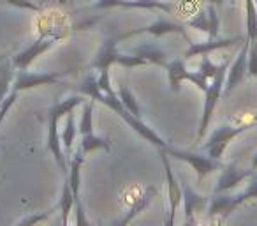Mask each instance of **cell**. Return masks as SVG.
<instances>
[{
	"instance_id": "obj_1",
	"label": "cell",
	"mask_w": 257,
	"mask_h": 226,
	"mask_svg": "<svg viewBox=\"0 0 257 226\" xmlns=\"http://www.w3.org/2000/svg\"><path fill=\"white\" fill-rule=\"evenodd\" d=\"M86 154L78 148L76 152H72V156L69 158V184H71L72 189V196H74V214H76V226H90L88 219H86L85 208H83V201H81V194H79V189H81V168L83 163H85Z\"/></svg>"
},
{
	"instance_id": "obj_2",
	"label": "cell",
	"mask_w": 257,
	"mask_h": 226,
	"mask_svg": "<svg viewBox=\"0 0 257 226\" xmlns=\"http://www.w3.org/2000/svg\"><path fill=\"white\" fill-rule=\"evenodd\" d=\"M161 159H162V165H164L166 186H168V207H166L164 226H175L176 212L180 208V203L183 201V191H182V184L178 182V179H176V175L171 170L168 154L162 148H161Z\"/></svg>"
},
{
	"instance_id": "obj_3",
	"label": "cell",
	"mask_w": 257,
	"mask_h": 226,
	"mask_svg": "<svg viewBox=\"0 0 257 226\" xmlns=\"http://www.w3.org/2000/svg\"><path fill=\"white\" fill-rule=\"evenodd\" d=\"M162 150L168 156H171V158L185 161L187 165L197 173V179L199 180H203L204 177L210 175V173L215 172L217 168H224L220 161L210 158V156L196 154V152H190V150H178V148H173V147H164Z\"/></svg>"
},
{
	"instance_id": "obj_4",
	"label": "cell",
	"mask_w": 257,
	"mask_h": 226,
	"mask_svg": "<svg viewBox=\"0 0 257 226\" xmlns=\"http://www.w3.org/2000/svg\"><path fill=\"white\" fill-rule=\"evenodd\" d=\"M246 129H250V127L248 126H224L218 131H215L213 136H211L210 140H208V143L204 145L208 156L213 158V159H217V161H220L222 156H224V152H225V148H227V145L231 143L236 136H239L241 133H245Z\"/></svg>"
},
{
	"instance_id": "obj_5",
	"label": "cell",
	"mask_w": 257,
	"mask_h": 226,
	"mask_svg": "<svg viewBox=\"0 0 257 226\" xmlns=\"http://www.w3.org/2000/svg\"><path fill=\"white\" fill-rule=\"evenodd\" d=\"M255 175V170H239L236 165H227L224 166L220 173V179L215 187V194L218 193H229L231 189H234L238 184H241L243 180L252 179Z\"/></svg>"
},
{
	"instance_id": "obj_6",
	"label": "cell",
	"mask_w": 257,
	"mask_h": 226,
	"mask_svg": "<svg viewBox=\"0 0 257 226\" xmlns=\"http://www.w3.org/2000/svg\"><path fill=\"white\" fill-rule=\"evenodd\" d=\"M154 196H155L154 187H147V189H145V193L141 194L140 198H136V200H134V203L131 205V208H128L127 212H125L123 217H121L120 221L114 222L113 226H128V222L133 221L138 214H141V212H143L145 208L150 205V201H152V198H154Z\"/></svg>"
},
{
	"instance_id": "obj_7",
	"label": "cell",
	"mask_w": 257,
	"mask_h": 226,
	"mask_svg": "<svg viewBox=\"0 0 257 226\" xmlns=\"http://www.w3.org/2000/svg\"><path fill=\"white\" fill-rule=\"evenodd\" d=\"M79 148H81L85 154H90V152H93V150H99V148L109 150L111 141L102 140V138H97V136H93V134H85V136H83L81 145H79Z\"/></svg>"
},
{
	"instance_id": "obj_8",
	"label": "cell",
	"mask_w": 257,
	"mask_h": 226,
	"mask_svg": "<svg viewBox=\"0 0 257 226\" xmlns=\"http://www.w3.org/2000/svg\"><path fill=\"white\" fill-rule=\"evenodd\" d=\"M74 138H76V129H74V119L72 115L69 117L67 124H65V131L62 133V147L67 156V159L72 156V148H74Z\"/></svg>"
},
{
	"instance_id": "obj_9",
	"label": "cell",
	"mask_w": 257,
	"mask_h": 226,
	"mask_svg": "<svg viewBox=\"0 0 257 226\" xmlns=\"http://www.w3.org/2000/svg\"><path fill=\"white\" fill-rule=\"evenodd\" d=\"M197 8H199V2H197V0H180L175 9V15L178 16L180 20H189L197 13Z\"/></svg>"
},
{
	"instance_id": "obj_10",
	"label": "cell",
	"mask_w": 257,
	"mask_h": 226,
	"mask_svg": "<svg viewBox=\"0 0 257 226\" xmlns=\"http://www.w3.org/2000/svg\"><path fill=\"white\" fill-rule=\"evenodd\" d=\"M257 198V173L252 177V180L248 182V186H246V189L243 191V193H239V194H234V201H236V205H243L245 201H248V200H255Z\"/></svg>"
},
{
	"instance_id": "obj_11",
	"label": "cell",
	"mask_w": 257,
	"mask_h": 226,
	"mask_svg": "<svg viewBox=\"0 0 257 226\" xmlns=\"http://www.w3.org/2000/svg\"><path fill=\"white\" fill-rule=\"evenodd\" d=\"M50 215H51V210H46V212H43V214H30V215H27V217H23L22 221L18 222V226H36V224H39V222L46 221Z\"/></svg>"
},
{
	"instance_id": "obj_12",
	"label": "cell",
	"mask_w": 257,
	"mask_h": 226,
	"mask_svg": "<svg viewBox=\"0 0 257 226\" xmlns=\"http://www.w3.org/2000/svg\"><path fill=\"white\" fill-rule=\"evenodd\" d=\"M81 134H92V113H90V108H86L85 115L81 120Z\"/></svg>"
},
{
	"instance_id": "obj_13",
	"label": "cell",
	"mask_w": 257,
	"mask_h": 226,
	"mask_svg": "<svg viewBox=\"0 0 257 226\" xmlns=\"http://www.w3.org/2000/svg\"><path fill=\"white\" fill-rule=\"evenodd\" d=\"M252 168H253V170H257V156L253 158V161H252Z\"/></svg>"
},
{
	"instance_id": "obj_14",
	"label": "cell",
	"mask_w": 257,
	"mask_h": 226,
	"mask_svg": "<svg viewBox=\"0 0 257 226\" xmlns=\"http://www.w3.org/2000/svg\"><path fill=\"white\" fill-rule=\"evenodd\" d=\"M255 173H257V172H255Z\"/></svg>"
}]
</instances>
